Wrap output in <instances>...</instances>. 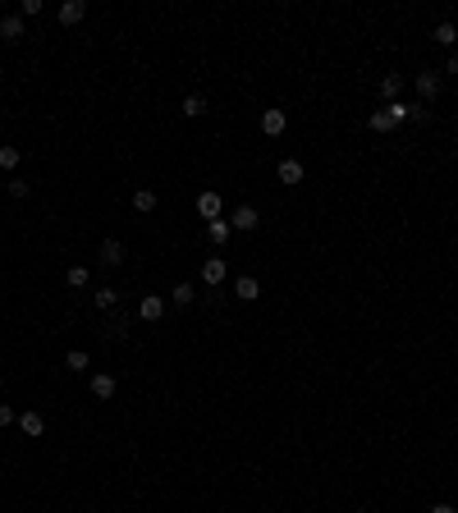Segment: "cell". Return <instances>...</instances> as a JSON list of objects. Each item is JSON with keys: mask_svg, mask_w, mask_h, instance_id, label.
<instances>
[{"mask_svg": "<svg viewBox=\"0 0 458 513\" xmlns=\"http://www.w3.org/2000/svg\"><path fill=\"white\" fill-rule=\"evenodd\" d=\"M412 88H417L422 101H435L440 88H444V74H440V69H422V74H412Z\"/></svg>", "mask_w": 458, "mask_h": 513, "instance_id": "obj_1", "label": "cell"}, {"mask_svg": "<svg viewBox=\"0 0 458 513\" xmlns=\"http://www.w3.org/2000/svg\"><path fill=\"white\" fill-rule=\"evenodd\" d=\"M229 229H239V234H257L261 229V215H257V207H234V211H229Z\"/></svg>", "mask_w": 458, "mask_h": 513, "instance_id": "obj_2", "label": "cell"}, {"mask_svg": "<svg viewBox=\"0 0 458 513\" xmlns=\"http://www.w3.org/2000/svg\"><path fill=\"white\" fill-rule=\"evenodd\" d=\"M165 312H170V302L161 298V293H147V298L137 302V317H142V321H161Z\"/></svg>", "mask_w": 458, "mask_h": 513, "instance_id": "obj_3", "label": "cell"}, {"mask_svg": "<svg viewBox=\"0 0 458 513\" xmlns=\"http://www.w3.org/2000/svg\"><path fill=\"white\" fill-rule=\"evenodd\" d=\"M284 129H289V115H284V110H261V133L266 137H280Z\"/></svg>", "mask_w": 458, "mask_h": 513, "instance_id": "obj_4", "label": "cell"}, {"mask_svg": "<svg viewBox=\"0 0 458 513\" xmlns=\"http://www.w3.org/2000/svg\"><path fill=\"white\" fill-rule=\"evenodd\" d=\"M234 298H239V302H257L261 298L257 275H239V280H234Z\"/></svg>", "mask_w": 458, "mask_h": 513, "instance_id": "obj_5", "label": "cell"}, {"mask_svg": "<svg viewBox=\"0 0 458 513\" xmlns=\"http://www.w3.org/2000/svg\"><path fill=\"white\" fill-rule=\"evenodd\" d=\"M225 256H206V261H202V285H220V280H225Z\"/></svg>", "mask_w": 458, "mask_h": 513, "instance_id": "obj_6", "label": "cell"}, {"mask_svg": "<svg viewBox=\"0 0 458 513\" xmlns=\"http://www.w3.org/2000/svg\"><path fill=\"white\" fill-rule=\"evenodd\" d=\"M115 390H120V380L110 376V371H96V376H92V394H96V399H115Z\"/></svg>", "mask_w": 458, "mask_h": 513, "instance_id": "obj_7", "label": "cell"}, {"mask_svg": "<svg viewBox=\"0 0 458 513\" xmlns=\"http://www.w3.org/2000/svg\"><path fill=\"white\" fill-rule=\"evenodd\" d=\"M198 215H202V220H220V193L206 188V193L198 197Z\"/></svg>", "mask_w": 458, "mask_h": 513, "instance_id": "obj_8", "label": "cell"}, {"mask_svg": "<svg viewBox=\"0 0 458 513\" xmlns=\"http://www.w3.org/2000/svg\"><path fill=\"white\" fill-rule=\"evenodd\" d=\"M124 256H129V248H124L120 239H106V243H101V266H120Z\"/></svg>", "mask_w": 458, "mask_h": 513, "instance_id": "obj_9", "label": "cell"}, {"mask_svg": "<svg viewBox=\"0 0 458 513\" xmlns=\"http://www.w3.org/2000/svg\"><path fill=\"white\" fill-rule=\"evenodd\" d=\"M0 37H5V42H23V14H5L0 18Z\"/></svg>", "mask_w": 458, "mask_h": 513, "instance_id": "obj_10", "label": "cell"}, {"mask_svg": "<svg viewBox=\"0 0 458 513\" xmlns=\"http://www.w3.org/2000/svg\"><path fill=\"white\" fill-rule=\"evenodd\" d=\"M18 431L37 440V436L46 431V417H42V412H18Z\"/></svg>", "mask_w": 458, "mask_h": 513, "instance_id": "obj_11", "label": "cell"}, {"mask_svg": "<svg viewBox=\"0 0 458 513\" xmlns=\"http://www.w3.org/2000/svg\"><path fill=\"white\" fill-rule=\"evenodd\" d=\"M229 234H234V229H229L225 215H220V220H206V239H211L215 248H220V243H229Z\"/></svg>", "mask_w": 458, "mask_h": 513, "instance_id": "obj_12", "label": "cell"}, {"mask_svg": "<svg viewBox=\"0 0 458 513\" xmlns=\"http://www.w3.org/2000/svg\"><path fill=\"white\" fill-rule=\"evenodd\" d=\"M399 92H403V74H385V78H381V96H385V106H390V101H399Z\"/></svg>", "mask_w": 458, "mask_h": 513, "instance_id": "obj_13", "label": "cell"}, {"mask_svg": "<svg viewBox=\"0 0 458 513\" xmlns=\"http://www.w3.org/2000/svg\"><path fill=\"white\" fill-rule=\"evenodd\" d=\"M179 110H183V115H188V120H198V115H206V96H202V92H188Z\"/></svg>", "mask_w": 458, "mask_h": 513, "instance_id": "obj_14", "label": "cell"}, {"mask_svg": "<svg viewBox=\"0 0 458 513\" xmlns=\"http://www.w3.org/2000/svg\"><path fill=\"white\" fill-rule=\"evenodd\" d=\"M83 14H87V5H83V0H64V5H60V23H83Z\"/></svg>", "mask_w": 458, "mask_h": 513, "instance_id": "obj_15", "label": "cell"}, {"mask_svg": "<svg viewBox=\"0 0 458 513\" xmlns=\"http://www.w3.org/2000/svg\"><path fill=\"white\" fill-rule=\"evenodd\" d=\"M92 302H96L101 312H115V302H120V293H115V285H101L96 293H92Z\"/></svg>", "mask_w": 458, "mask_h": 513, "instance_id": "obj_16", "label": "cell"}, {"mask_svg": "<svg viewBox=\"0 0 458 513\" xmlns=\"http://www.w3.org/2000/svg\"><path fill=\"white\" fill-rule=\"evenodd\" d=\"M280 183H303V161H280Z\"/></svg>", "mask_w": 458, "mask_h": 513, "instance_id": "obj_17", "label": "cell"}, {"mask_svg": "<svg viewBox=\"0 0 458 513\" xmlns=\"http://www.w3.org/2000/svg\"><path fill=\"white\" fill-rule=\"evenodd\" d=\"M366 129H371V133H394L399 124L390 120V115H385V110H371V120H366Z\"/></svg>", "mask_w": 458, "mask_h": 513, "instance_id": "obj_18", "label": "cell"}, {"mask_svg": "<svg viewBox=\"0 0 458 513\" xmlns=\"http://www.w3.org/2000/svg\"><path fill=\"white\" fill-rule=\"evenodd\" d=\"M64 367L83 376V371H87V367H92V358H87V353H83V348H69V353H64Z\"/></svg>", "mask_w": 458, "mask_h": 513, "instance_id": "obj_19", "label": "cell"}, {"mask_svg": "<svg viewBox=\"0 0 458 513\" xmlns=\"http://www.w3.org/2000/svg\"><path fill=\"white\" fill-rule=\"evenodd\" d=\"M431 37H435V42H440L444 51H449V46L458 42V28H454V23H449V18H444V23H435V32H431Z\"/></svg>", "mask_w": 458, "mask_h": 513, "instance_id": "obj_20", "label": "cell"}, {"mask_svg": "<svg viewBox=\"0 0 458 513\" xmlns=\"http://www.w3.org/2000/svg\"><path fill=\"white\" fill-rule=\"evenodd\" d=\"M385 115H390L394 124H408V120H412V101H390V106H385Z\"/></svg>", "mask_w": 458, "mask_h": 513, "instance_id": "obj_21", "label": "cell"}, {"mask_svg": "<svg viewBox=\"0 0 458 513\" xmlns=\"http://www.w3.org/2000/svg\"><path fill=\"white\" fill-rule=\"evenodd\" d=\"M18 161H23V151L18 147H0V170H5V174H14Z\"/></svg>", "mask_w": 458, "mask_h": 513, "instance_id": "obj_22", "label": "cell"}, {"mask_svg": "<svg viewBox=\"0 0 458 513\" xmlns=\"http://www.w3.org/2000/svg\"><path fill=\"white\" fill-rule=\"evenodd\" d=\"M64 280H69V289H87L92 285V271H87V266H69Z\"/></svg>", "mask_w": 458, "mask_h": 513, "instance_id": "obj_23", "label": "cell"}, {"mask_svg": "<svg viewBox=\"0 0 458 513\" xmlns=\"http://www.w3.org/2000/svg\"><path fill=\"white\" fill-rule=\"evenodd\" d=\"M133 211H156V193L152 188H137L133 193Z\"/></svg>", "mask_w": 458, "mask_h": 513, "instance_id": "obj_24", "label": "cell"}, {"mask_svg": "<svg viewBox=\"0 0 458 513\" xmlns=\"http://www.w3.org/2000/svg\"><path fill=\"white\" fill-rule=\"evenodd\" d=\"M170 302H174V307H188V302H193V285H174L170 289Z\"/></svg>", "mask_w": 458, "mask_h": 513, "instance_id": "obj_25", "label": "cell"}, {"mask_svg": "<svg viewBox=\"0 0 458 513\" xmlns=\"http://www.w3.org/2000/svg\"><path fill=\"white\" fill-rule=\"evenodd\" d=\"M28 193H32V188H28V179H10V197H18V202H23Z\"/></svg>", "mask_w": 458, "mask_h": 513, "instance_id": "obj_26", "label": "cell"}, {"mask_svg": "<svg viewBox=\"0 0 458 513\" xmlns=\"http://www.w3.org/2000/svg\"><path fill=\"white\" fill-rule=\"evenodd\" d=\"M23 18H32V14H42V0H23V10H18Z\"/></svg>", "mask_w": 458, "mask_h": 513, "instance_id": "obj_27", "label": "cell"}, {"mask_svg": "<svg viewBox=\"0 0 458 513\" xmlns=\"http://www.w3.org/2000/svg\"><path fill=\"white\" fill-rule=\"evenodd\" d=\"M10 422H18V412L10 404H0V426H10Z\"/></svg>", "mask_w": 458, "mask_h": 513, "instance_id": "obj_28", "label": "cell"}, {"mask_svg": "<svg viewBox=\"0 0 458 513\" xmlns=\"http://www.w3.org/2000/svg\"><path fill=\"white\" fill-rule=\"evenodd\" d=\"M440 74H458V55H449V64H444Z\"/></svg>", "mask_w": 458, "mask_h": 513, "instance_id": "obj_29", "label": "cell"}, {"mask_svg": "<svg viewBox=\"0 0 458 513\" xmlns=\"http://www.w3.org/2000/svg\"><path fill=\"white\" fill-rule=\"evenodd\" d=\"M431 513H458L454 504H431Z\"/></svg>", "mask_w": 458, "mask_h": 513, "instance_id": "obj_30", "label": "cell"}]
</instances>
